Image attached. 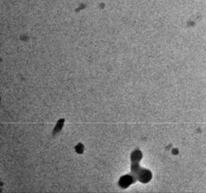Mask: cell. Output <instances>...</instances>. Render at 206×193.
I'll list each match as a JSON object with an SVG mask.
<instances>
[{"mask_svg": "<svg viewBox=\"0 0 206 193\" xmlns=\"http://www.w3.org/2000/svg\"><path fill=\"white\" fill-rule=\"evenodd\" d=\"M132 182V178L129 176H125L122 177L120 180L119 184L120 186L122 188L127 187Z\"/></svg>", "mask_w": 206, "mask_h": 193, "instance_id": "obj_1", "label": "cell"}, {"mask_svg": "<svg viewBox=\"0 0 206 193\" xmlns=\"http://www.w3.org/2000/svg\"><path fill=\"white\" fill-rule=\"evenodd\" d=\"M64 119L62 118V119H60L58 121H57V124L55 126L54 130H53V133L52 134L54 135H55L57 133H58V132H60L63 127V125H64Z\"/></svg>", "mask_w": 206, "mask_h": 193, "instance_id": "obj_2", "label": "cell"}, {"mask_svg": "<svg viewBox=\"0 0 206 193\" xmlns=\"http://www.w3.org/2000/svg\"><path fill=\"white\" fill-rule=\"evenodd\" d=\"M84 149V146L82 143H79L76 147H75V151L77 154H81L83 153Z\"/></svg>", "mask_w": 206, "mask_h": 193, "instance_id": "obj_3", "label": "cell"}]
</instances>
